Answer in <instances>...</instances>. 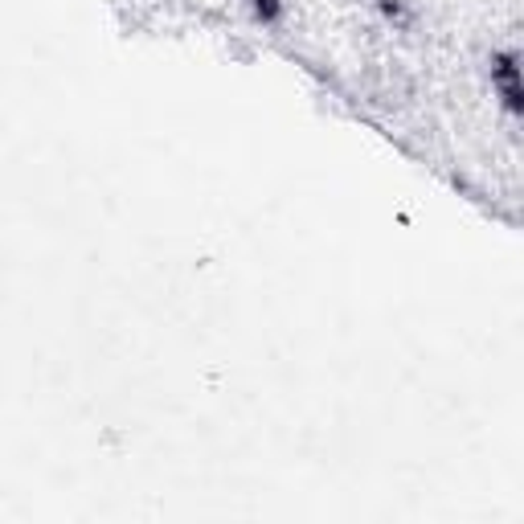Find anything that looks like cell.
Returning <instances> with one entry per match:
<instances>
[{"label":"cell","mask_w":524,"mask_h":524,"mask_svg":"<svg viewBox=\"0 0 524 524\" xmlns=\"http://www.w3.org/2000/svg\"><path fill=\"white\" fill-rule=\"evenodd\" d=\"M492 82L500 86L504 107L516 115V111H520V78H516V54H512V50L500 54V58H492Z\"/></svg>","instance_id":"cell-1"},{"label":"cell","mask_w":524,"mask_h":524,"mask_svg":"<svg viewBox=\"0 0 524 524\" xmlns=\"http://www.w3.org/2000/svg\"><path fill=\"white\" fill-rule=\"evenodd\" d=\"M250 9L262 17V21H275L283 13V0H250Z\"/></svg>","instance_id":"cell-2"}]
</instances>
